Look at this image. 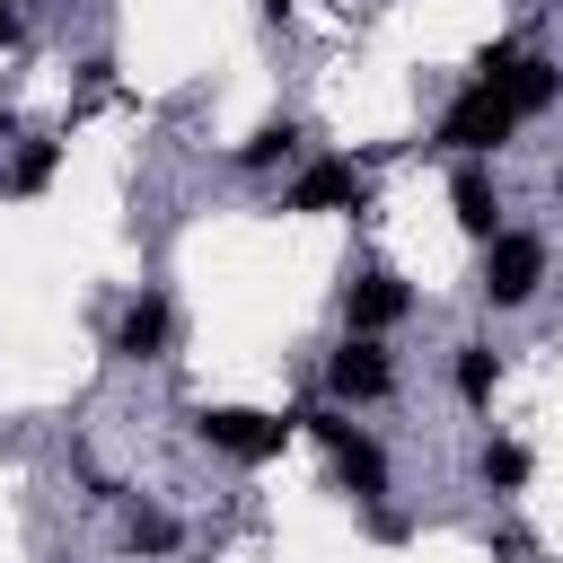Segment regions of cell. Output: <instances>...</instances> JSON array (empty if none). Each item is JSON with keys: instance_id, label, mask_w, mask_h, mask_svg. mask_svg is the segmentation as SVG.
I'll return each mask as SVG.
<instances>
[{"instance_id": "5b68a950", "label": "cell", "mask_w": 563, "mask_h": 563, "mask_svg": "<svg viewBox=\"0 0 563 563\" xmlns=\"http://www.w3.org/2000/svg\"><path fill=\"white\" fill-rule=\"evenodd\" d=\"M282 211H299V220H325V211H369V167L361 158H308L290 185H282Z\"/></svg>"}, {"instance_id": "ba28073f", "label": "cell", "mask_w": 563, "mask_h": 563, "mask_svg": "<svg viewBox=\"0 0 563 563\" xmlns=\"http://www.w3.org/2000/svg\"><path fill=\"white\" fill-rule=\"evenodd\" d=\"M449 211H457V229L484 246L493 229H510L501 220V176H493V158H457L449 167Z\"/></svg>"}, {"instance_id": "8fae6325", "label": "cell", "mask_w": 563, "mask_h": 563, "mask_svg": "<svg viewBox=\"0 0 563 563\" xmlns=\"http://www.w3.org/2000/svg\"><path fill=\"white\" fill-rule=\"evenodd\" d=\"M449 387H457V405H493V387H501V343H457V361H449Z\"/></svg>"}, {"instance_id": "7a4b0ae2", "label": "cell", "mask_w": 563, "mask_h": 563, "mask_svg": "<svg viewBox=\"0 0 563 563\" xmlns=\"http://www.w3.org/2000/svg\"><path fill=\"white\" fill-rule=\"evenodd\" d=\"M299 431L334 457V475H343V493H352V501H378V493H387V449L352 422V405H308V413H299Z\"/></svg>"}, {"instance_id": "2e32d148", "label": "cell", "mask_w": 563, "mask_h": 563, "mask_svg": "<svg viewBox=\"0 0 563 563\" xmlns=\"http://www.w3.org/2000/svg\"><path fill=\"white\" fill-rule=\"evenodd\" d=\"M405 528H413V519H405V510H396V501H387V493H378V501H369V537H387V545H396V537H405Z\"/></svg>"}, {"instance_id": "52a82bcc", "label": "cell", "mask_w": 563, "mask_h": 563, "mask_svg": "<svg viewBox=\"0 0 563 563\" xmlns=\"http://www.w3.org/2000/svg\"><path fill=\"white\" fill-rule=\"evenodd\" d=\"M413 317V290L387 273V264H361L352 282H343V325L352 334H387V325H405Z\"/></svg>"}, {"instance_id": "277c9868", "label": "cell", "mask_w": 563, "mask_h": 563, "mask_svg": "<svg viewBox=\"0 0 563 563\" xmlns=\"http://www.w3.org/2000/svg\"><path fill=\"white\" fill-rule=\"evenodd\" d=\"M475 290H484L493 308H528V299L545 290V238H537V229H493L484 255H475Z\"/></svg>"}, {"instance_id": "7c38bea8", "label": "cell", "mask_w": 563, "mask_h": 563, "mask_svg": "<svg viewBox=\"0 0 563 563\" xmlns=\"http://www.w3.org/2000/svg\"><path fill=\"white\" fill-rule=\"evenodd\" d=\"M53 167H62V141H53V132H35V141H18V158L0 167V194H18V202H26V194H44V185H53Z\"/></svg>"}, {"instance_id": "8992f818", "label": "cell", "mask_w": 563, "mask_h": 563, "mask_svg": "<svg viewBox=\"0 0 563 563\" xmlns=\"http://www.w3.org/2000/svg\"><path fill=\"white\" fill-rule=\"evenodd\" d=\"M378 396H396L387 343H378V334H343V343L325 352V405H378Z\"/></svg>"}, {"instance_id": "ac0fdd59", "label": "cell", "mask_w": 563, "mask_h": 563, "mask_svg": "<svg viewBox=\"0 0 563 563\" xmlns=\"http://www.w3.org/2000/svg\"><path fill=\"white\" fill-rule=\"evenodd\" d=\"M554 202H563V176H554Z\"/></svg>"}, {"instance_id": "5bb4252c", "label": "cell", "mask_w": 563, "mask_h": 563, "mask_svg": "<svg viewBox=\"0 0 563 563\" xmlns=\"http://www.w3.org/2000/svg\"><path fill=\"white\" fill-rule=\"evenodd\" d=\"M475 475H484L493 493H528L537 457H528V440H484V449H475Z\"/></svg>"}, {"instance_id": "9c48e42d", "label": "cell", "mask_w": 563, "mask_h": 563, "mask_svg": "<svg viewBox=\"0 0 563 563\" xmlns=\"http://www.w3.org/2000/svg\"><path fill=\"white\" fill-rule=\"evenodd\" d=\"M114 352H123V361H167V352H176V299H167V290H141V299L114 317Z\"/></svg>"}, {"instance_id": "30bf717a", "label": "cell", "mask_w": 563, "mask_h": 563, "mask_svg": "<svg viewBox=\"0 0 563 563\" xmlns=\"http://www.w3.org/2000/svg\"><path fill=\"white\" fill-rule=\"evenodd\" d=\"M501 97H510L519 123H537V114L563 97V62H554V53H519V62L501 70Z\"/></svg>"}, {"instance_id": "3957f363", "label": "cell", "mask_w": 563, "mask_h": 563, "mask_svg": "<svg viewBox=\"0 0 563 563\" xmlns=\"http://www.w3.org/2000/svg\"><path fill=\"white\" fill-rule=\"evenodd\" d=\"M510 132H519V114H510L501 79H466V88L449 97V114H440L431 150H449V158H493V150L510 141Z\"/></svg>"}, {"instance_id": "6da1fadb", "label": "cell", "mask_w": 563, "mask_h": 563, "mask_svg": "<svg viewBox=\"0 0 563 563\" xmlns=\"http://www.w3.org/2000/svg\"><path fill=\"white\" fill-rule=\"evenodd\" d=\"M194 440L211 457H238V466H264L299 440V413H255V405H194Z\"/></svg>"}, {"instance_id": "9a60e30c", "label": "cell", "mask_w": 563, "mask_h": 563, "mask_svg": "<svg viewBox=\"0 0 563 563\" xmlns=\"http://www.w3.org/2000/svg\"><path fill=\"white\" fill-rule=\"evenodd\" d=\"M123 554L167 563V554H176V519H167V510H150V501H141V510H123Z\"/></svg>"}, {"instance_id": "e0dca14e", "label": "cell", "mask_w": 563, "mask_h": 563, "mask_svg": "<svg viewBox=\"0 0 563 563\" xmlns=\"http://www.w3.org/2000/svg\"><path fill=\"white\" fill-rule=\"evenodd\" d=\"M18 35H26V9H18V0H0V53H9Z\"/></svg>"}, {"instance_id": "4fadbf2b", "label": "cell", "mask_w": 563, "mask_h": 563, "mask_svg": "<svg viewBox=\"0 0 563 563\" xmlns=\"http://www.w3.org/2000/svg\"><path fill=\"white\" fill-rule=\"evenodd\" d=\"M299 141H308V132H299L290 114H273V123H255L229 158H238V167H282V158H299Z\"/></svg>"}]
</instances>
